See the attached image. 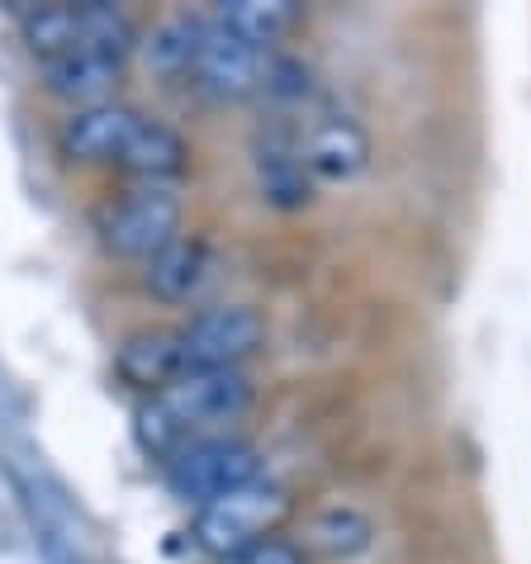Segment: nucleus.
<instances>
[{
  "label": "nucleus",
  "mask_w": 531,
  "mask_h": 564,
  "mask_svg": "<svg viewBox=\"0 0 531 564\" xmlns=\"http://www.w3.org/2000/svg\"><path fill=\"white\" fill-rule=\"evenodd\" d=\"M181 356V375L195 370H242V360H252L266 341V323L257 308L247 304H214L191 313L181 327H171Z\"/></svg>",
  "instance_id": "obj_3"
},
{
  "label": "nucleus",
  "mask_w": 531,
  "mask_h": 564,
  "mask_svg": "<svg viewBox=\"0 0 531 564\" xmlns=\"http://www.w3.org/2000/svg\"><path fill=\"white\" fill-rule=\"evenodd\" d=\"M138 123H143V115L129 105H115V100L72 109V119L62 123V152L86 166H119V156L133 143Z\"/></svg>",
  "instance_id": "obj_8"
},
{
  "label": "nucleus",
  "mask_w": 531,
  "mask_h": 564,
  "mask_svg": "<svg viewBox=\"0 0 531 564\" xmlns=\"http://www.w3.org/2000/svg\"><path fill=\"white\" fill-rule=\"evenodd\" d=\"M271 67H275V57L266 48L228 34L224 24L209 20L205 39H199V53H195V67H191V82L214 100H247L266 90Z\"/></svg>",
  "instance_id": "obj_7"
},
{
  "label": "nucleus",
  "mask_w": 531,
  "mask_h": 564,
  "mask_svg": "<svg viewBox=\"0 0 531 564\" xmlns=\"http://www.w3.org/2000/svg\"><path fill=\"white\" fill-rule=\"evenodd\" d=\"M370 541H375V527L347 503L323 508V512H314V522H308V551H318L327 560H356L370 551Z\"/></svg>",
  "instance_id": "obj_16"
},
{
  "label": "nucleus",
  "mask_w": 531,
  "mask_h": 564,
  "mask_svg": "<svg viewBox=\"0 0 531 564\" xmlns=\"http://www.w3.org/2000/svg\"><path fill=\"white\" fill-rule=\"evenodd\" d=\"M39 67H43V86H48L57 100H72L76 109H86V105H105V96L119 86L123 62L109 53L76 48L53 62H39Z\"/></svg>",
  "instance_id": "obj_10"
},
{
  "label": "nucleus",
  "mask_w": 531,
  "mask_h": 564,
  "mask_svg": "<svg viewBox=\"0 0 531 564\" xmlns=\"http://www.w3.org/2000/svg\"><path fill=\"white\" fill-rule=\"evenodd\" d=\"M218 564H304V551L294 541L266 536V541H252V545H242V551L224 555Z\"/></svg>",
  "instance_id": "obj_17"
},
{
  "label": "nucleus",
  "mask_w": 531,
  "mask_h": 564,
  "mask_svg": "<svg viewBox=\"0 0 531 564\" xmlns=\"http://www.w3.org/2000/svg\"><path fill=\"white\" fill-rule=\"evenodd\" d=\"M24 43L39 62H53L76 48L129 62V53H138V29L119 6H100V0H90V6H39L24 14Z\"/></svg>",
  "instance_id": "obj_2"
},
{
  "label": "nucleus",
  "mask_w": 531,
  "mask_h": 564,
  "mask_svg": "<svg viewBox=\"0 0 531 564\" xmlns=\"http://www.w3.org/2000/svg\"><path fill=\"white\" fill-rule=\"evenodd\" d=\"M143 285L162 304H199L214 285V252L199 238H176L143 261Z\"/></svg>",
  "instance_id": "obj_9"
},
{
  "label": "nucleus",
  "mask_w": 531,
  "mask_h": 564,
  "mask_svg": "<svg viewBox=\"0 0 531 564\" xmlns=\"http://www.w3.org/2000/svg\"><path fill=\"white\" fill-rule=\"evenodd\" d=\"M181 218H185V209H181V195L171 191V185H138V191L119 195L115 205H105L100 242L115 257L148 261L181 238Z\"/></svg>",
  "instance_id": "obj_6"
},
{
  "label": "nucleus",
  "mask_w": 531,
  "mask_h": 564,
  "mask_svg": "<svg viewBox=\"0 0 531 564\" xmlns=\"http://www.w3.org/2000/svg\"><path fill=\"white\" fill-rule=\"evenodd\" d=\"M209 20L224 24L228 34H238V39L271 53L275 43L300 24V6H294V0H224Z\"/></svg>",
  "instance_id": "obj_13"
},
{
  "label": "nucleus",
  "mask_w": 531,
  "mask_h": 564,
  "mask_svg": "<svg viewBox=\"0 0 531 564\" xmlns=\"http://www.w3.org/2000/svg\"><path fill=\"white\" fill-rule=\"evenodd\" d=\"M257 389L242 370H195L181 375L176 384L158 389L143 409H138V446L158 460L181 456L185 446L224 436L228 422H238L252 409Z\"/></svg>",
  "instance_id": "obj_1"
},
{
  "label": "nucleus",
  "mask_w": 531,
  "mask_h": 564,
  "mask_svg": "<svg viewBox=\"0 0 531 564\" xmlns=\"http://www.w3.org/2000/svg\"><path fill=\"white\" fill-rule=\"evenodd\" d=\"M285 512H290V494L271 479H252L195 512V545L205 555L224 560L232 551H242V545L266 541L285 522Z\"/></svg>",
  "instance_id": "obj_4"
},
{
  "label": "nucleus",
  "mask_w": 531,
  "mask_h": 564,
  "mask_svg": "<svg viewBox=\"0 0 531 564\" xmlns=\"http://www.w3.org/2000/svg\"><path fill=\"white\" fill-rule=\"evenodd\" d=\"M252 479H261V451L252 442H242V436H232V432L205 436V442L185 446L181 456L166 460L171 494L191 508H205V503H214V498L242 489V484H252Z\"/></svg>",
  "instance_id": "obj_5"
},
{
  "label": "nucleus",
  "mask_w": 531,
  "mask_h": 564,
  "mask_svg": "<svg viewBox=\"0 0 531 564\" xmlns=\"http://www.w3.org/2000/svg\"><path fill=\"white\" fill-rule=\"evenodd\" d=\"M205 24H209L205 14H171V20H162L148 34V43H138L148 57V67L162 72V76H191L199 39H205Z\"/></svg>",
  "instance_id": "obj_15"
},
{
  "label": "nucleus",
  "mask_w": 531,
  "mask_h": 564,
  "mask_svg": "<svg viewBox=\"0 0 531 564\" xmlns=\"http://www.w3.org/2000/svg\"><path fill=\"white\" fill-rule=\"evenodd\" d=\"M304 171L318 181H351L370 156V138L356 119H327L308 133V143L300 148Z\"/></svg>",
  "instance_id": "obj_11"
},
{
  "label": "nucleus",
  "mask_w": 531,
  "mask_h": 564,
  "mask_svg": "<svg viewBox=\"0 0 531 564\" xmlns=\"http://www.w3.org/2000/svg\"><path fill=\"white\" fill-rule=\"evenodd\" d=\"M185 138L176 129H166V123L158 119H143L133 133V143L123 148L119 166L129 171V176H138L143 185H171L185 171Z\"/></svg>",
  "instance_id": "obj_12"
},
{
  "label": "nucleus",
  "mask_w": 531,
  "mask_h": 564,
  "mask_svg": "<svg viewBox=\"0 0 531 564\" xmlns=\"http://www.w3.org/2000/svg\"><path fill=\"white\" fill-rule=\"evenodd\" d=\"M119 375L138 389H166L181 380V356H176V341H171V327L166 333H143V337H129L119 347Z\"/></svg>",
  "instance_id": "obj_14"
}]
</instances>
